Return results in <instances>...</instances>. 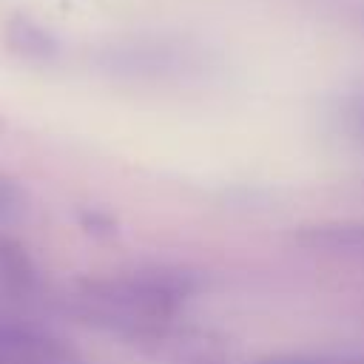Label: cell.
<instances>
[{"label":"cell","instance_id":"obj_10","mask_svg":"<svg viewBox=\"0 0 364 364\" xmlns=\"http://www.w3.org/2000/svg\"><path fill=\"white\" fill-rule=\"evenodd\" d=\"M3 128H6V125H3V119H0V131H3Z\"/></svg>","mask_w":364,"mask_h":364},{"label":"cell","instance_id":"obj_3","mask_svg":"<svg viewBox=\"0 0 364 364\" xmlns=\"http://www.w3.org/2000/svg\"><path fill=\"white\" fill-rule=\"evenodd\" d=\"M296 242L324 253H364V222H313L296 230Z\"/></svg>","mask_w":364,"mask_h":364},{"label":"cell","instance_id":"obj_7","mask_svg":"<svg viewBox=\"0 0 364 364\" xmlns=\"http://www.w3.org/2000/svg\"><path fill=\"white\" fill-rule=\"evenodd\" d=\"M26 213V191L20 188L17 179L0 173V222L14 225Z\"/></svg>","mask_w":364,"mask_h":364},{"label":"cell","instance_id":"obj_9","mask_svg":"<svg viewBox=\"0 0 364 364\" xmlns=\"http://www.w3.org/2000/svg\"><path fill=\"white\" fill-rule=\"evenodd\" d=\"M80 225L94 236H114L117 233V219L105 210H82Z\"/></svg>","mask_w":364,"mask_h":364},{"label":"cell","instance_id":"obj_4","mask_svg":"<svg viewBox=\"0 0 364 364\" xmlns=\"http://www.w3.org/2000/svg\"><path fill=\"white\" fill-rule=\"evenodd\" d=\"M0 287L11 296H26L37 287L34 259L11 236H0Z\"/></svg>","mask_w":364,"mask_h":364},{"label":"cell","instance_id":"obj_5","mask_svg":"<svg viewBox=\"0 0 364 364\" xmlns=\"http://www.w3.org/2000/svg\"><path fill=\"white\" fill-rule=\"evenodd\" d=\"M6 40H9V48L26 60H51L57 54V40L23 14L9 20Z\"/></svg>","mask_w":364,"mask_h":364},{"label":"cell","instance_id":"obj_8","mask_svg":"<svg viewBox=\"0 0 364 364\" xmlns=\"http://www.w3.org/2000/svg\"><path fill=\"white\" fill-rule=\"evenodd\" d=\"M341 125L353 136L364 139V91H358V94L344 100V105H341Z\"/></svg>","mask_w":364,"mask_h":364},{"label":"cell","instance_id":"obj_6","mask_svg":"<svg viewBox=\"0 0 364 364\" xmlns=\"http://www.w3.org/2000/svg\"><path fill=\"white\" fill-rule=\"evenodd\" d=\"M250 364H364V355L353 353H282L256 358Z\"/></svg>","mask_w":364,"mask_h":364},{"label":"cell","instance_id":"obj_2","mask_svg":"<svg viewBox=\"0 0 364 364\" xmlns=\"http://www.w3.org/2000/svg\"><path fill=\"white\" fill-rule=\"evenodd\" d=\"M0 364H82L80 353L43 330L0 327Z\"/></svg>","mask_w":364,"mask_h":364},{"label":"cell","instance_id":"obj_1","mask_svg":"<svg viewBox=\"0 0 364 364\" xmlns=\"http://www.w3.org/2000/svg\"><path fill=\"white\" fill-rule=\"evenodd\" d=\"M193 290V273L154 267L111 279H82L77 284V301L91 321L111 333L131 341H162L171 336Z\"/></svg>","mask_w":364,"mask_h":364}]
</instances>
